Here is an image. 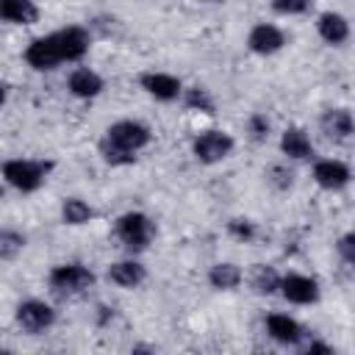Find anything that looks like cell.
I'll return each mask as SVG.
<instances>
[{"mask_svg":"<svg viewBox=\"0 0 355 355\" xmlns=\"http://www.w3.org/2000/svg\"><path fill=\"white\" fill-rule=\"evenodd\" d=\"M0 19L31 25L39 19V8L33 6V0H0Z\"/></svg>","mask_w":355,"mask_h":355,"instance_id":"cell-13","label":"cell"},{"mask_svg":"<svg viewBox=\"0 0 355 355\" xmlns=\"http://www.w3.org/2000/svg\"><path fill=\"white\" fill-rule=\"evenodd\" d=\"M141 86L158 97V100H175L180 94V80L175 75H164V72H147L141 75Z\"/></svg>","mask_w":355,"mask_h":355,"instance_id":"cell-12","label":"cell"},{"mask_svg":"<svg viewBox=\"0 0 355 355\" xmlns=\"http://www.w3.org/2000/svg\"><path fill=\"white\" fill-rule=\"evenodd\" d=\"M47 169H50V164H44V161H22V158H17V161H6L3 164V178L19 191H36L42 186Z\"/></svg>","mask_w":355,"mask_h":355,"instance_id":"cell-2","label":"cell"},{"mask_svg":"<svg viewBox=\"0 0 355 355\" xmlns=\"http://www.w3.org/2000/svg\"><path fill=\"white\" fill-rule=\"evenodd\" d=\"M313 180H316L322 189H341V186H347V180H349V169H347V164H341V161H319V164L313 166Z\"/></svg>","mask_w":355,"mask_h":355,"instance_id":"cell-11","label":"cell"},{"mask_svg":"<svg viewBox=\"0 0 355 355\" xmlns=\"http://www.w3.org/2000/svg\"><path fill=\"white\" fill-rule=\"evenodd\" d=\"M250 283L258 294H275L280 288V277L272 266H263V263H255L252 266V275H250Z\"/></svg>","mask_w":355,"mask_h":355,"instance_id":"cell-21","label":"cell"},{"mask_svg":"<svg viewBox=\"0 0 355 355\" xmlns=\"http://www.w3.org/2000/svg\"><path fill=\"white\" fill-rule=\"evenodd\" d=\"M272 8L277 14H302L311 8V0H272Z\"/></svg>","mask_w":355,"mask_h":355,"instance_id":"cell-25","label":"cell"},{"mask_svg":"<svg viewBox=\"0 0 355 355\" xmlns=\"http://www.w3.org/2000/svg\"><path fill=\"white\" fill-rule=\"evenodd\" d=\"M25 61L33 67V69H53L58 61V53L53 47V39L50 36H42V39H33L25 50Z\"/></svg>","mask_w":355,"mask_h":355,"instance_id":"cell-10","label":"cell"},{"mask_svg":"<svg viewBox=\"0 0 355 355\" xmlns=\"http://www.w3.org/2000/svg\"><path fill=\"white\" fill-rule=\"evenodd\" d=\"M0 194H3V189H0Z\"/></svg>","mask_w":355,"mask_h":355,"instance_id":"cell-33","label":"cell"},{"mask_svg":"<svg viewBox=\"0 0 355 355\" xmlns=\"http://www.w3.org/2000/svg\"><path fill=\"white\" fill-rule=\"evenodd\" d=\"M280 150H283L288 158H308V155L313 153L311 139H308L305 130H300V128H288V130L283 133V139H280Z\"/></svg>","mask_w":355,"mask_h":355,"instance_id":"cell-19","label":"cell"},{"mask_svg":"<svg viewBox=\"0 0 355 355\" xmlns=\"http://www.w3.org/2000/svg\"><path fill=\"white\" fill-rule=\"evenodd\" d=\"M150 141V130L141 122L122 119L105 130V139L100 141V153L108 164H130L136 150H141Z\"/></svg>","mask_w":355,"mask_h":355,"instance_id":"cell-1","label":"cell"},{"mask_svg":"<svg viewBox=\"0 0 355 355\" xmlns=\"http://www.w3.org/2000/svg\"><path fill=\"white\" fill-rule=\"evenodd\" d=\"M50 39H53V47L58 53V61H78L89 50V33L78 25L55 31V33H50Z\"/></svg>","mask_w":355,"mask_h":355,"instance_id":"cell-5","label":"cell"},{"mask_svg":"<svg viewBox=\"0 0 355 355\" xmlns=\"http://www.w3.org/2000/svg\"><path fill=\"white\" fill-rule=\"evenodd\" d=\"M316 28H319V36H322L327 44H341V42H347V36H349L347 19H344L341 14H333V11L322 14L319 22H316Z\"/></svg>","mask_w":355,"mask_h":355,"instance_id":"cell-16","label":"cell"},{"mask_svg":"<svg viewBox=\"0 0 355 355\" xmlns=\"http://www.w3.org/2000/svg\"><path fill=\"white\" fill-rule=\"evenodd\" d=\"M94 283V275L80 263H64L50 272V286L61 294H80Z\"/></svg>","mask_w":355,"mask_h":355,"instance_id":"cell-4","label":"cell"},{"mask_svg":"<svg viewBox=\"0 0 355 355\" xmlns=\"http://www.w3.org/2000/svg\"><path fill=\"white\" fill-rule=\"evenodd\" d=\"M266 330H269V336H272L275 341H280V344H297V341L302 338V327H300L291 316H283V313H272V316L266 319Z\"/></svg>","mask_w":355,"mask_h":355,"instance_id":"cell-14","label":"cell"},{"mask_svg":"<svg viewBox=\"0 0 355 355\" xmlns=\"http://www.w3.org/2000/svg\"><path fill=\"white\" fill-rule=\"evenodd\" d=\"M280 288H283V297L288 302H297V305L316 302V297H319L316 280L313 277H305V275H288L286 280H280Z\"/></svg>","mask_w":355,"mask_h":355,"instance_id":"cell-8","label":"cell"},{"mask_svg":"<svg viewBox=\"0 0 355 355\" xmlns=\"http://www.w3.org/2000/svg\"><path fill=\"white\" fill-rule=\"evenodd\" d=\"M69 92L75 97H97L103 92V78L92 69H75L69 75Z\"/></svg>","mask_w":355,"mask_h":355,"instance_id":"cell-17","label":"cell"},{"mask_svg":"<svg viewBox=\"0 0 355 355\" xmlns=\"http://www.w3.org/2000/svg\"><path fill=\"white\" fill-rule=\"evenodd\" d=\"M208 280H211L214 288L227 291V288H236V286L241 283V272H239V266H233V263H216V266H211Z\"/></svg>","mask_w":355,"mask_h":355,"instance_id":"cell-20","label":"cell"},{"mask_svg":"<svg viewBox=\"0 0 355 355\" xmlns=\"http://www.w3.org/2000/svg\"><path fill=\"white\" fill-rule=\"evenodd\" d=\"M191 147H194L197 161H202V164H216V161H222V158L230 155L233 139H230L227 133H222V130H208V133L197 136Z\"/></svg>","mask_w":355,"mask_h":355,"instance_id":"cell-6","label":"cell"},{"mask_svg":"<svg viewBox=\"0 0 355 355\" xmlns=\"http://www.w3.org/2000/svg\"><path fill=\"white\" fill-rule=\"evenodd\" d=\"M227 230H230L236 239H241V241H250V239L255 236V227H252V222H247V219H230V222H227Z\"/></svg>","mask_w":355,"mask_h":355,"instance_id":"cell-26","label":"cell"},{"mask_svg":"<svg viewBox=\"0 0 355 355\" xmlns=\"http://www.w3.org/2000/svg\"><path fill=\"white\" fill-rule=\"evenodd\" d=\"M311 352H324V355H327L330 347H327V344H311V347H308V355H311Z\"/></svg>","mask_w":355,"mask_h":355,"instance_id":"cell-30","label":"cell"},{"mask_svg":"<svg viewBox=\"0 0 355 355\" xmlns=\"http://www.w3.org/2000/svg\"><path fill=\"white\" fill-rule=\"evenodd\" d=\"M208 3H225V0H208Z\"/></svg>","mask_w":355,"mask_h":355,"instance_id":"cell-32","label":"cell"},{"mask_svg":"<svg viewBox=\"0 0 355 355\" xmlns=\"http://www.w3.org/2000/svg\"><path fill=\"white\" fill-rule=\"evenodd\" d=\"M322 130L330 136V139H347L349 133H352V116H349V111H344V108H336V111H324V116H322Z\"/></svg>","mask_w":355,"mask_h":355,"instance_id":"cell-18","label":"cell"},{"mask_svg":"<svg viewBox=\"0 0 355 355\" xmlns=\"http://www.w3.org/2000/svg\"><path fill=\"white\" fill-rule=\"evenodd\" d=\"M283 33L275 28V25H266V22H261V25H255L252 31H250V36H247V44H250V50L252 53H261V55H269V53H277L280 47H283Z\"/></svg>","mask_w":355,"mask_h":355,"instance_id":"cell-9","label":"cell"},{"mask_svg":"<svg viewBox=\"0 0 355 355\" xmlns=\"http://www.w3.org/2000/svg\"><path fill=\"white\" fill-rule=\"evenodd\" d=\"M338 252H341V258H344L347 263H355V236H352V233H347V236L338 241Z\"/></svg>","mask_w":355,"mask_h":355,"instance_id":"cell-29","label":"cell"},{"mask_svg":"<svg viewBox=\"0 0 355 355\" xmlns=\"http://www.w3.org/2000/svg\"><path fill=\"white\" fill-rule=\"evenodd\" d=\"M25 247V236H19L17 230H0V261L17 258Z\"/></svg>","mask_w":355,"mask_h":355,"instance_id":"cell-23","label":"cell"},{"mask_svg":"<svg viewBox=\"0 0 355 355\" xmlns=\"http://www.w3.org/2000/svg\"><path fill=\"white\" fill-rule=\"evenodd\" d=\"M250 136L255 139V141H263L266 136H269V122H266V116H261V114H255V116H250Z\"/></svg>","mask_w":355,"mask_h":355,"instance_id":"cell-27","label":"cell"},{"mask_svg":"<svg viewBox=\"0 0 355 355\" xmlns=\"http://www.w3.org/2000/svg\"><path fill=\"white\" fill-rule=\"evenodd\" d=\"M291 172L286 169V166H272L269 169V180H272V186H277V189H288L291 186Z\"/></svg>","mask_w":355,"mask_h":355,"instance_id":"cell-28","label":"cell"},{"mask_svg":"<svg viewBox=\"0 0 355 355\" xmlns=\"http://www.w3.org/2000/svg\"><path fill=\"white\" fill-rule=\"evenodd\" d=\"M186 105H189V108H200L202 114H214V100H211L208 92L200 89V86H194V89L186 92Z\"/></svg>","mask_w":355,"mask_h":355,"instance_id":"cell-24","label":"cell"},{"mask_svg":"<svg viewBox=\"0 0 355 355\" xmlns=\"http://www.w3.org/2000/svg\"><path fill=\"white\" fill-rule=\"evenodd\" d=\"M144 277H147V272H144V266L136 263V261H119V263H111V266H108V280L116 283V286H122V288H133V286H139Z\"/></svg>","mask_w":355,"mask_h":355,"instance_id":"cell-15","label":"cell"},{"mask_svg":"<svg viewBox=\"0 0 355 355\" xmlns=\"http://www.w3.org/2000/svg\"><path fill=\"white\" fill-rule=\"evenodd\" d=\"M3 100H6V89L0 86V103H3Z\"/></svg>","mask_w":355,"mask_h":355,"instance_id":"cell-31","label":"cell"},{"mask_svg":"<svg viewBox=\"0 0 355 355\" xmlns=\"http://www.w3.org/2000/svg\"><path fill=\"white\" fill-rule=\"evenodd\" d=\"M17 322L22 330L28 333H39V330H47L53 322H55V311L47 305V302H39V300H28L17 308Z\"/></svg>","mask_w":355,"mask_h":355,"instance_id":"cell-7","label":"cell"},{"mask_svg":"<svg viewBox=\"0 0 355 355\" xmlns=\"http://www.w3.org/2000/svg\"><path fill=\"white\" fill-rule=\"evenodd\" d=\"M116 236L122 239V244L128 250H144L153 239V222L139 211L122 214L116 222Z\"/></svg>","mask_w":355,"mask_h":355,"instance_id":"cell-3","label":"cell"},{"mask_svg":"<svg viewBox=\"0 0 355 355\" xmlns=\"http://www.w3.org/2000/svg\"><path fill=\"white\" fill-rule=\"evenodd\" d=\"M61 219H64L67 225H83V222L92 219V208H89L83 200L69 197V200H64V205H61Z\"/></svg>","mask_w":355,"mask_h":355,"instance_id":"cell-22","label":"cell"}]
</instances>
